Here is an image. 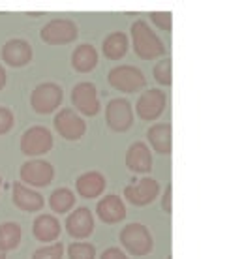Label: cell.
I'll return each instance as SVG.
<instances>
[{
	"mask_svg": "<svg viewBox=\"0 0 244 259\" xmlns=\"http://www.w3.org/2000/svg\"><path fill=\"white\" fill-rule=\"evenodd\" d=\"M2 60L12 68L26 66L32 60V47L23 38H12L2 46Z\"/></svg>",
	"mask_w": 244,
	"mask_h": 259,
	"instance_id": "cell-13",
	"label": "cell"
},
{
	"mask_svg": "<svg viewBox=\"0 0 244 259\" xmlns=\"http://www.w3.org/2000/svg\"><path fill=\"white\" fill-rule=\"evenodd\" d=\"M154 79L158 81L160 84L164 87H171L173 83V60L166 57V59H161L158 64L154 66Z\"/></svg>",
	"mask_w": 244,
	"mask_h": 259,
	"instance_id": "cell-25",
	"label": "cell"
},
{
	"mask_svg": "<svg viewBox=\"0 0 244 259\" xmlns=\"http://www.w3.org/2000/svg\"><path fill=\"white\" fill-rule=\"evenodd\" d=\"M107 81H109L113 89H116L118 92H124V94H132V92L141 91L143 87L147 84L145 73L132 64L115 66L107 73Z\"/></svg>",
	"mask_w": 244,
	"mask_h": 259,
	"instance_id": "cell-3",
	"label": "cell"
},
{
	"mask_svg": "<svg viewBox=\"0 0 244 259\" xmlns=\"http://www.w3.org/2000/svg\"><path fill=\"white\" fill-rule=\"evenodd\" d=\"M161 208H164L167 214L173 212V184H167L166 192H164V197H161Z\"/></svg>",
	"mask_w": 244,
	"mask_h": 259,
	"instance_id": "cell-30",
	"label": "cell"
},
{
	"mask_svg": "<svg viewBox=\"0 0 244 259\" xmlns=\"http://www.w3.org/2000/svg\"><path fill=\"white\" fill-rule=\"evenodd\" d=\"M167 104L166 92L160 89H148L147 92H143L141 96L137 98V104H135V111L139 118L143 120H154L164 113V107Z\"/></svg>",
	"mask_w": 244,
	"mask_h": 259,
	"instance_id": "cell-12",
	"label": "cell"
},
{
	"mask_svg": "<svg viewBox=\"0 0 244 259\" xmlns=\"http://www.w3.org/2000/svg\"><path fill=\"white\" fill-rule=\"evenodd\" d=\"M70 259H96V248L89 242H73L68 246Z\"/></svg>",
	"mask_w": 244,
	"mask_h": 259,
	"instance_id": "cell-26",
	"label": "cell"
},
{
	"mask_svg": "<svg viewBox=\"0 0 244 259\" xmlns=\"http://www.w3.org/2000/svg\"><path fill=\"white\" fill-rule=\"evenodd\" d=\"M21 244V226L15 222L0 224V250L10 252Z\"/></svg>",
	"mask_w": 244,
	"mask_h": 259,
	"instance_id": "cell-23",
	"label": "cell"
},
{
	"mask_svg": "<svg viewBox=\"0 0 244 259\" xmlns=\"http://www.w3.org/2000/svg\"><path fill=\"white\" fill-rule=\"evenodd\" d=\"M21 152L25 156H42L53 149V134L45 126H32L21 136Z\"/></svg>",
	"mask_w": 244,
	"mask_h": 259,
	"instance_id": "cell-8",
	"label": "cell"
},
{
	"mask_svg": "<svg viewBox=\"0 0 244 259\" xmlns=\"http://www.w3.org/2000/svg\"><path fill=\"white\" fill-rule=\"evenodd\" d=\"M13 122H15V118H13L12 111L8 107H0V136L8 134L13 128Z\"/></svg>",
	"mask_w": 244,
	"mask_h": 259,
	"instance_id": "cell-29",
	"label": "cell"
},
{
	"mask_svg": "<svg viewBox=\"0 0 244 259\" xmlns=\"http://www.w3.org/2000/svg\"><path fill=\"white\" fill-rule=\"evenodd\" d=\"M105 186H107L105 177L100 171H87L83 175H79L77 181H75V190L85 199H96V197H100L103 194Z\"/></svg>",
	"mask_w": 244,
	"mask_h": 259,
	"instance_id": "cell-18",
	"label": "cell"
},
{
	"mask_svg": "<svg viewBox=\"0 0 244 259\" xmlns=\"http://www.w3.org/2000/svg\"><path fill=\"white\" fill-rule=\"evenodd\" d=\"M130 47V39L124 32H111L107 38L103 39V57H107L109 60H118L122 59Z\"/></svg>",
	"mask_w": 244,
	"mask_h": 259,
	"instance_id": "cell-22",
	"label": "cell"
},
{
	"mask_svg": "<svg viewBox=\"0 0 244 259\" xmlns=\"http://www.w3.org/2000/svg\"><path fill=\"white\" fill-rule=\"evenodd\" d=\"M124 162L132 173H148L152 169V152L147 143L135 141L134 145H130Z\"/></svg>",
	"mask_w": 244,
	"mask_h": 259,
	"instance_id": "cell-15",
	"label": "cell"
},
{
	"mask_svg": "<svg viewBox=\"0 0 244 259\" xmlns=\"http://www.w3.org/2000/svg\"><path fill=\"white\" fill-rule=\"evenodd\" d=\"M105 122L115 132H128L134 124V109L126 98H115L105 107Z\"/></svg>",
	"mask_w": 244,
	"mask_h": 259,
	"instance_id": "cell-10",
	"label": "cell"
},
{
	"mask_svg": "<svg viewBox=\"0 0 244 259\" xmlns=\"http://www.w3.org/2000/svg\"><path fill=\"white\" fill-rule=\"evenodd\" d=\"M71 104L75 111L83 113L85 117H96L102 107L96 87L89 81H81L71 89Z\"/></svg>",
	"mask_w": 244,
	"mask_h": 259,
	"instance_id": "cell-9",
	"label": "cell"
},
{
	"mask_svg": "<svg viewBox=\"0 0 244 259\" xmlns=\"http://www.w3.org/2000/svg\"><path fill=\"white\" fill-rule=\"evenodd\" d=\"M71 66L79 73H89L98 66V51L90 44H81L71 55Z\"/></svg>",
	"mask_w": 244,
	"mask_h": 259,
	"instance_id": "cell-21",
	"label": "cell"
},
{
	"mask_svg": "<svg viewBox=\"0 0 244 259\" xmlns=\"http://www.w3.org/2000/svg\"><path fill=\"white\" fill-rule=\"evenodd\" d=\"M100 259H128V255L122 252L120 248L111 246V248H107V250H103Z\"/></svg>",
	"mask_w": 244,
	"mask_h": 259,
	"instance_id": "cell-31",
	"label": "cell"
},
{
	"mask_svg": "<svg viewBox=\"0 0 244 259\" xmlns=\"http://www.w3.org/2000/svg\"><path fill=\"white\" fill-rule=\"evenodd\" d=\"M32 233L39 242H53L60 235V222L51 214L36 216V220L32 224Z\"/></svg>",
	"mask_w": 244,
	"mask_h": 259,
	"instance_id": "cell-20",
	"label": "cell"
},
{
	"mask_svg": "<svg viewBox=\"0 0 244 259\" xmlns=\"http://www.w3.org/2000/svg\"><path fill=\"white\" fill-rule=\"evenodd\" d=\"M96 214L103 224H116V222H122L126 218V205L115 194L103 195L102 199L98 201Z\"/></svg>",
	"mask_w": 244,
	"mask_h": 259,
	"instance_id": "cell-17",
	"label": "cell"
},
{
	"mask_svg": "<svg viewBox=\"0 0 244 259\" xmlns=\"http://www.w3.org/2000/svg\"><path fill=\"white\" fill-rule=\"evenodd\" d=\"M120 244L128 250L132 255H147L154 248L152 235L147 226L132 222L120 231Z\"/></svg>",
	"mask_w": 244,
	"mask_h": 259,
	"instance_id": "cell-2",
	"label": "cell"
},
{
	"mask_svg": "<svg viewBox=\"0 0 244 259\" xmlns=\"http://www.w3.org/2000/svg\"><path fill=\"white\" fill-rule=\"evenodd\" d=\"M66 231L73 239H87L94 231V216L90 208L79 207L66 218Z\"/></svg>",
	"mask_w": 244,
	"mask_h": 259,
	"instance_id": "cell-14",
	"label": "cell"
},
{
	"mask_svg": "<svg viewBox=\"0 0 244 259\" xmlns=\"http://www.w3.org/2000/svg\"><path fill=\"white\" fill-rule=\"evenodd\" d=\"M148 17H150V21H152L158 28L166 30V32H169V30L173 28V13L171 12H150Z\"/></svg>",
	"mask_w": 244,
	"mask_h": 259,
	"instance_id": "cell-28",
	"label": "cell"
},
{
	"mask_svg": "<svg viewBox=\"0 0 244 259\" xmlns=\"http://www.w3.org/2000/svg\"><path fill=\"white\" fill-rule=\"evenodd\" d=\"M62 96H64V92L57 83H53V81L39 83L30 94V105L39 115H49L53 111H57L58 105L62 104Z\"/></svg>",
	"mask_w": 244,
	"mask_h": 259,
	"instance_id": "cell-4",
	"label": "cell"
},
{
	"mask_svg": "<svg viewBox=\"0 0 244 259\" xmlns=\"http://www.w3.org/2000/svg\"><path fill=\"white\" fill-rule=\"evenodd\" d=\"M0 184H2V179H0Z\"/></svg>",
	"mask_w": 244,
	"mask_h": 259,
	"instance_id": "cell-34",
	"label": "cell"
},
{
	"mask_svg": "<svg viewBox=\"0 0 244 259\" xmlns=\"http://www.w3.org/2000/svg\"><path fill=\"white\" fill-rule=\"evenodd\" d=\"M13 205L25 212H36L44 208L45 199L39 192L25 186L23 182H13Z\"/></svg>",
	"mask_w": 244,
	"mask_h": 259,
	"instance_id": "cell-16",
	"label": "cell"
},
{
	"mask_svg": "<svg viewBox=\"0 0 244 259\" xmlns=\"http://www.w3.org/2000/svg\"><path fill=\"white\" fill-rule=\"evenodd\" d=\"M21 181L23 184L34 186V188H45L49 186L55 177V167L51 162L47 160H39V158H32L21 165Z\"/></svg>",
	"mask_w": 244,
	"mask_h": 259,
	"instance_id": "cell-6",
	"label": "cell"
},
{
	"mask_svg": "<svg viewBox=\"0 0 244 259\" xmlns=\"http://www.w3.org/2000/svg\"><path fill=\"white\" fill-rule=\"evenodd\" d=\"M160 194V184L158 181L150 179V177H145L139 182L135 184H128L124 188V197L134 205V207H145V205H150L152 201L158 197Z\"/></svg>",
	"mask_w": 244,
	"mask_h": 259,
	"instance_id": "cell-11",
	"label": "cell"
},
{
	"mask_svg": "<svg viewBox=\"0 0 244 259\" xmlns=\"http://www.w3.org/2000/svg\"><path fill=\"white\" fill-rule=\"evenodd\" d=\"M0 259H6V252H2V250H0Z\"/></svg>",
	"mask_w": 244,
	"mask_h": 259,
	"instance_id": "cell-33",
	"label": "cell"
},
{
	"mask_svg": "<svg viewBox=\"0 0 244 259\" xmlns=\"http://www.w3.org/2000/svg\"><path fill=\"white\" fill-rule=\"evenodd\" d=\"M64 255V244H51V246H44L38 248L36 252L32 253V259H62Z\"/></svg>",
	"mask_w": 244,
	"mask_h": 259,
	"instance_id": "cell-27",
	"label": "cell"
},
{
	"mask_svg": "<svg viewBox=\"0 0 244 259\" xmlns=\"http://www.w3.org/2000/svg\"><path fill=\"white\" fill-rule=\"evenodd\" d=\"M147 139L158 154H171V150H173V130H171L169 122L150 126L147 132Z\"/></svg>",
	"mask_w": 244,
	"mask_h": 259,
	"instance_id": "cell-19",
	"label": "cell"
},
{
	"mask_svg": "<svg viewBox=\"0 0 244 259\" xmlns=\"http://www.w3.org/2000/svg\"><path fill=\"white\" fill-rule=\"evenodd\" d=\"M53 124H55V130L58 132V136L68 139V141H77L87 132L85 118L79 115L77 111L70 109V107L58 111L55 118H53Z\"/></svg>",
	"mask_w": 244,
	"mask_h": 259,
	"instance_id": "cell-7",
	"label": "cell"
},
{
	"mask_svg": "<svg viewBox=\"0 0 244 259\" xmlns=\"http://www.w3.org/2000/svg\"><path fill=\"white\" fill-rule=\"evenodd\" d=\"M130 34H132L134 51L139 59L152 60V59H158V57H164L166 46H164V41L154 34V30L148 26L147 21H141V19L134 21L132 28H130Z\"/></svg>",
	"mask_w": 244,
	"mask_h": 259,
	"instance_id": "cell-1",
	"label": "cell"
},
{
	"mask_svg": "<svg viewBox=\"0 0 244 259\" xmlns=\"http://www.w3.org/2000/svg\"><path fill=\"white\" fill-rule=\"evenodd\" d=\"M79 36L77 25L70 19H53L39 30V38L49 46H66L75 41Z\"/></svg>",
	"mask_w": 244,
	"mask_h": 259,
	"instance_id": "cell-5",
	"label": "cell"
},
{
	"mask_svg": "<svg viewBox=\"0 0 244 259\" xmlns=\"http://www.w3.org/2000/svg\"><path fill=\"white\" fill-rule=\"evenodd\" d=\"M6 81H8V73L4 70V66H0V91L6 87Z\"/></svg>",
	"mask_w": 244,
	"mask_h": 259,
	"instance_id": "cell-32",
	"label": "cell"
},
{
	"mask_svg": "<svg viewBox=\"0 0 244 259\" xmlns=\"http://www.w3.org/2000/svg\"><path fill=\"white\" fill-rule=\"evenodd\" d=\"M75 194L71 192L70 188H58L55 190L49 197V207H51L53 212L57 214H66L68 210L73 208L75 205Z\"/></svg>",
	"mask_w": 244,
	"mask_h": 259,
	"instance_id": "cell-24",
	"label": "cell"
}]
</instances>
